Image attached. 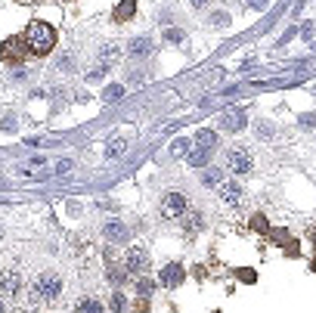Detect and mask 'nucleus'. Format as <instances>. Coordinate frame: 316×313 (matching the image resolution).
Masks as SVG:
<instances>
[{"instance_id": "obj_1", "label": "nucleus", "mask_w": 316, "mask_h": 313, "mask_svg": "<svg viewBox=\"0 0 316 313\" xmlns=\"http://www.w3.org/2000/svg\"><path fill=\"white\" fill-rule=\"evenodd\" d=\"M25 44H28V53L47 56V53L56 47V31H53V25L34 19V22L28 25V31H25Z\"/></svg>"}, {"instance_id": "obj_2", "label": "nucleus", "mask_w": 316, "mask_h": 313, "mask_svg": "<svg viewBox=\"0 0 316 313\" xmlns=\"http://www.w3.org/2000/svg\"><path fill=\"white\" fill-rule=\"evenodd\" d=\"M62 295V279L56 276V273H41V276L34 279V292H31V301H56Z\"/></svg>"}, {"instance_id": "obj_3", "label": "nucleus", "mask_w": 316, "mask_h": 313, "mask_svg": "<svg viewBox=\"0 0 316 313\" xmlns=\"http://www.w3.org/2000/svg\"><path fill=\"white\" fill-rule=\"evenodd\" d=\"M25 53H28L25 37H7V41L0 44V59H4L7 65H22Z\"/></svg>"}, {"instance_id": "obj_4", "label": "nucleus", "mask_w": 316, "mask_h": 313, "mask_svg": "<svg viewBox=\"0 0 316 313\" xmlns=\"http://www.w3.org/2000/svg\"><path fill=\"white\" fill-rule=\"evenodd\" d=\"M226 168H229L232 174H251V168H254L251 152L242 149V146H232V149L226 152Z\"/></svg>"}, {"instance_id": "obj_5", "label": "nucleus", "mask_w": 316, "mask_h": 313, "mask_svg": "<svg viewBox=\"0 0 316 313\" xmlns=\"http://www.w3.org/2000/svg\"><path fill=\"white\" fill-rule=\"evenodd\" d=\"M186 214V195L183 192H168L165 199H162V217L168 220H177Z\"/></svg>"}, {"instance_id": "obj_6", "label": "nucleus", "mask_w": 316, "mask_h": 313, "mask_svg": "<svg viewBox=\"0 0 316 313\" xmlns=\"http://www.w3.org/2000/svg\"><path fill=\"white\" fill-rule=\"evenodd\" d=\"M22 289V276L16 270H4L0 273V295H7V298H16Z\"/></svg>"}, {"instance_id": "obj_7", "label": "nucleus", "mask_w": 316, "mask_h": 313, "mask_svg": "<svg viewBox=\"0 0 316 313\" xmlns=\"http://www.w3.org/2000/svg\"><path fill=\"white\" fill-rule=\"evenodd\" d=\"M245 121H248V118H245V112H242V109H229V112H223V115H220V127H223V131H229V134L242 131V127H245Z\"/></svg>"}, {"instance_id": "obj_8", "label": "nucleus", "mask_w": 316, "mask_h": 313, "mask_svg": "<svg viewBox=\"0 0 316 313\" xmlns=\"http://www.w3.org/2000/svg\"><path fill=\"white\" fill-rule=\"evenodd\" d=\"M217 195H220L226 205H239V202H242V186L232 183V180H223V183L217 186Z\"/></svg>"}, {"instance_id": "obj_9", "label": "nucleus", "mask_w": 316, "mask_h": 313, "mask_svg": "<svg viewBox=\"0 0 316 313\" xmlns=\"http://www.w3.org/2000/svg\"><path fill=\"white\" fill-rule=\"evenodd\" d=\"M183 279H186V273H183L180 264H168V267L162 270V285H165V289H177Z\"/></svg>"}, {"instance_id": "obj_10", "label": "nucleus", "mask_w": 316, "mask_h": 313, "mask_svg": "<svg viewBox=\"0 0 316 313\" xmlns=\"http://www.w3.org/2000/svg\"><path fill=\"white\" fill-rule=\"evenodd\" d=\"M146 267H149V254L143 248H130L127 251V270L130 273H143Z\"/></svg>"}, {"instance_id": "obj_11", "label": "nucleus", "mask_w": 316, "mask_h": 313, "mask_svg": "<svg viewBox=\"0 0 316 313\" xmlns=\"http://www.w3.org/2000/svg\"><path fill=\"white\" fill-rule=\"evenodd\" d=\"M195 146H199V149H217V131L202 127L199 134H195Z\"/></svg>"}, {"instance_id": "obj_12", "label": "nucleus", "mask_w": 316, "mask_h": 313, "mask_svg": "<svg viewBox=\"0 0 316 313\" xmlns=\"http://www.w3.org/2000/svg\"><path fill=\"white\" fill-rule=\"evenodd\" d=\"M137 13V0H121V7H115V22H127Z\"/></svg>"}, {"instance_id": "obj_13", "label": "nucleus", "mask_w": 316, "mask_h": 313, "mask_svg": "<svg viewBox=\"0 0 316 313\" xmlns=\"http://www.w3.org/2000/svg\"><path fill=\"white\" fill-rule=\"evenodd\" d=\"M118 59V47L115 44H106L102 50H99V65H106V68H112V62Z\"/></svg>"}, {"instance_id": "obj_14", "label": "nucleus", "mask_w": 316, "mask_h": 313, "mask_svg": "<svg viewBox=\"0 0 316 313\" xmlns=\"http://www.w3.org/2000/svg\"><path fill=\"white\" fill-rule=\"evenodd\" d=\"M106 236H109V239H118V242H121V239H127V229H124L121 223H118V220H112V223L106 226Z\"/></svg>"}, {"instance_id": "obj_15", "label": "nucleus", "mask_w": 316, "mask_h": 313, "mask_svg": "<svg viewBox=\"0 0 316 313\" xmlns=\"http://www.w3.org/2000/svg\"><path fill=\"white\" fill-rule=\"evenodd\" d=\"M208 155H211V149H195V152H189V165H192V168L208 165Z\"/></svg>"}, {"instance_id": "obj_16", "label": "nucleus", "mask_w": 316, "mask_h": 313, "mask_svg": "<svg viewBox=\"0 0 316 313\" xmlns=\"http://www.w3.org/2000/svg\"><path fill=\"white\" fill-rule=\"evenodd\" d=\"M202 180H205V186H220V183H223L226 177H223V171H220V168H208Z\"/></svg>"}, {"instance_id": "obj_17", "label": "nucleus", "mask_w": 316, "mask_h": 313, "mask_svg": "<svg viewBox=\"0 0 316 313\" xmlns=\"http://www.w3.org/2000/svg\"><path fill=\"white\" fill-rule=\"evenodd\" d=\"M74 313H102V307H99V301H93V298H84L81 304H77V310Z\"/></svg>"}, {"instance_id": "obj_18", "label": "nucleus", "mask_w": 316, "mask_h": 313, "mask_svg": "<svg viewBox=\"0 0 316 313\" xmlns=\"http://www.w3.org/2000/svg\"><path fill=\"white\" fill-rule=\"evenodd\" d=\"M121 93H124V87H121V84H112V87H106V90H102V102H115Z\"/></svg>"}, {"instance_id": "obj_19", "label": "nucleus", "mask_w": 316, "mask_h": 313, "mask_svg": "<svg viewBox=\"0 0 316 313\" xmlns=\"http://www.w3.org/2000/svg\"><path fill=\"white\" fill-rule=\"evenodd\" d=\"M124 140H109V159H118V155H121L124 152Z\"/></svg>"}, {"instance_id": "obj_20", "label": "nucleus", "mask_w": 316, "mask_h": 313, "mask_svg": "<svg viewBox=\"0 0 316 313\" xmlns=\"http://www.w3.org/2000/svg\"><path fill=\"white\" fill-rule=\"evenodd\" d=\"M149 47H152V44L143 37V41H134V44H130V53H134V56H146V53H149Z\"/></svg>"}, {"instance_id": "obj_21", "label": "nucleus", "mask_w": 316, "mask_h": 313, "mask_svg": "<svg viewBox=\"0 0 316 313\" xmlns=\"http://www.w3.org/2000/svg\"><path fill=\"white\" fill-rule=\"evenodd\" d=\"M109 307H112L115 313H118V310H124V307H127V301H124V295H121V292H115V295H112V301H109Z\"/></svg>"}, {"instance_id": "obj_22", "label": "nucleus", "mask_w": 316, "mask_h": 313, "mask_svg": "<svg viewBox=\"0 0 316 313\" xmlns=\"http://www.w3.org/2000/svg\"><path fill=\"white\" fill-rule=\"evenodd\" d=\"M251 229H257V232H267V229H270L267 217H264V214H254V217H251Z\"/></svg>"}, {"instance_id": "obj_23", "label": "nucleus", "mask_w": 316, "mask_h": 313, "mask_svg": "<svg viewBox=\"0 0 316 313\" xmlns=\"http://www.w3.org/2000/svg\"><path fill=\"white\" fill-rule=\"evenodd\" d=\"M137 292H140V295H146V298H149V295H152V292H155V282H152V279H140V282H137Z\"/></svg>"}, {"instance_id": "obj_24", "label": "nucleus", "mask_w": 316, "mask_h": 313, "mask_svg": "<svg viewBox=\"0 0 316 313\" xmlns=\"http://www.w3.org/2000/svg\"><path fill=\"white\" fill-rule=\"evenodd\" d=\"M208 22H211V25H217V28H223V25L229 22V16H226V13H211V19H208Z\"/></svg>"}, {"instance_id": "obj_25", "label": "nucleus", "mask_w": 316, "mask_h": 313, "mask_svg": "<svg viewBox=\"0 0 316 313\" xmlns=\"http://www.w3.org/2000/svg\"><path fill=\"white\" fill-rule=\"evenodd\" d=\"M270 134H273V127H270L267 121H260V127H257V137H260V140H267Z\"/></svg>"}, {"instance_id": "obj_26", "label": "nucleus", "mask_w": 316, "mask_h": 313, "mask_svg": "<svg viewBox=\"0 0 316 313\" xmlns=\"http://www.w3.org/2000/svg\"><path fill=\"white\" fill-rule=\"evenodd\" d=\"M248 4H251V10H267L270 0H248Z\"/></svg>"}, {"instance_id": "obj_27", "label": "nucleus", "mask_w": 316, "mask_h": 313, "mask_svg": "<svg viewBox=\"0 0 316 313\" xmlns=\"http://www.w3.org/2000/svg\"><path fill=\"white\" fill-rule=\"evenodd\" d=\"M183 149H186V143H183V140H177V143H174V149H171V152H174V155H183Z\"/></svg>"}, {"instance_id": "obj_28", "label": "nucleus", "mask_w": 316, "mask_h": 313, "mask_svg": "<svg viewBox=\"0 0 316 313\" xmlns=\"http://www.w3.org/2000/svg\"><path fill=\"white\" fill-rule=\"evenodd\" d=\"M168 41H183V31H177V28L168 31Z\"/></svg>"}, {"instance_id": "obj_29", "label": "nucleus", "mask_w": 316, "mask_h": 313, "mask_svg": "<svg viewBox=\"0 0 316 313\" xmlns=\"http://www.w3.org/2000/svg\"><path fill=\"white\" fill-rule=\"evenodd\" d=\"M239 276H242L245 282H254V273H251V270H242V273H239Z\"/></svg>"}, {"instance_id": "obj_30", "label": "nucleus", "mask_w": 316, "mask_h": 313, "mask_svg": "<svg viewBox=\"0 0 316 313\" xmlns=\"http://www.w3.org/2000/svg\"><path fill=\"white\" fill-rule=\"evenodd\" d=\"M189 4H192L195 10H202V7H208V0H189Z\"/></svg>"}, {"instance_id": "obj_31", "label": "nucleus", "mask_w": 316, "mask_h": 313, "mask_svg": "<svg viewBox=\"0 0 316 313\" xmlns=\"http://www.w3.org/2000/svg\"><path fill=\"white\" fill-rule=\"evenodd\" d=\"M19 4H41V0H19Z\"/></svg>"}, {"instance_id": "obj_32", "label": "nucleus", "mask_w": 316, "mask_h": 313, "mask_svg": "<svg viewBox=\"0 0 316 313\" xmlns=\"http://www.w3.org/2000/svg\"><path fill=\"white\" fill-rule=\"evenodd\" d=\"M310 239H313V245H316V229H313V232H310Z\"/></svg>"}, {"instance_id": "obj_33", "label": "nucleus", "mask_w": 316, "mask_h": 313, "mask_svg": "<svg viewBox=\"0 0 316 313\" xmlns=\"http://www.w3.org/2000/svg\"><path fill=\"white\" fill-rule=\"evenodd\" d=\"M313 270H316V260H313Z\"/></svg>"}, {"instance_id": "obj_34", "label": "nucleus", "mask_w": 316, "mask_h": 313, "mask_svg": "<svg viewBox=\"0 0 316 313\" xmlns=\"http://www.w3.org/2000/svg\"><path fill=\"white\" fill-rule=\"evenodd\" d=\"M0 313H4V307H0Z\"/></svg>"}]
</instances>
